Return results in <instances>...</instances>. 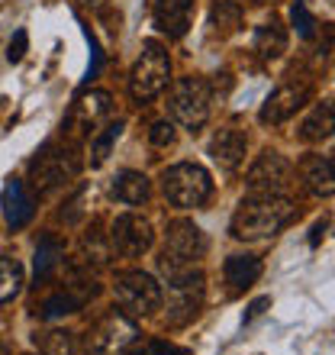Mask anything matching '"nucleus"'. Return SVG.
<instances>
[{
    "label": "nucleus",
    "mask_w": 335,
    "mask_h": 355,
    "mask_svg": "<svg viewBox=\"0 0 335 355\" xmlns=\"http://www.w3.org/2000/svg\"><path fill=\"white\" fill-rule=\"evenodd\" d=\"M293 216V200L290 197H264V194H245L239 210L233 216V236L245 243H258L278 236L287 220Z\"/></svg>",
    "instance_id": "f257e3e1"
},
{
    "label": "nucleus",
    "mask_w": 335,
    "mask_h": 355,
    "mask_svg": "<svg viewBox=\"0 0 335 355\" xmlns=\"http://www.w3.org/2000/svg\"><path fill=\"white\" fill-rule=\"evenodd\" d=\"M81 168V159H78V146L75 142H48L42 149L36 152V159L29 162V181L36 187L39 194H48L62 187L65 181L78 175Z\"/></svg>",
    "instance_id": "f03ea898"
},
{
    "label": "nucleus",
    "mask_w": 335,
    "mask_h": 355,
    "mask_svg": "<svg viewBox=\"0 0 335 355\" xmlns=\"http://www.w3.org/2000/svg\"><path fill=\"white\" fill-rule=\"evenodd\" d=\"M203 252H206L203 230H200L194 220H174V223H168L159 268L165 271V275H177V271L194 268L197 259H203Z\"/></svg>",
    "instance_id": "7ed1b4c3"
},
{
    "label": "nucleus",
    "mask_w": 335,
    "mask_h": 355,
    "mask_svg": "<svg viewBox=\"0 0 335 355\" xmlns=\"http://www.w3.org/2000/svg\"><path fill=\"white\" fill-rule=\"evenodd\" d=\"M161 191L174 207L190 210V207H203L213 194V181L210 171L197 162H177L171 168H165L161 175Z\"/></svg>",
    "instance_id": "20e7f679"
},
{
    "label": "nucleus",
    "mask_w": 335,
    "mask_h": 355,
    "mask_svg": "<svg viewBox=\"0 0 335 355\" xmlns=\"http://www.w3.org/2000/svg\"><path fill=\"white\" fill-rule=\"evenodd\" d=\"M210 107H213V87L206 78H181L174 87H171V97H168V110L184 130L197 132L210 120Z\"/></svg>",
    "instance_id": "39448f33"
},
{
    "label": "nucleus",
    "mask_w": 335,
    "mask_h": 355,
    "mask_svg": "<svg viewBox=\"0 0 335 355\" xmlns=\"http://www.w3.org/2000/svg\"><path fill=\"white\" fill-rule=\"evenodd\" d=\"M168 78H171V58H168V49L161 42H145L142 46L139 62L132 65L129 71V94L136 103H149L155 101L161 91L168 87Z\"/></svg>",
    "instance_id": "423d86ee"
},
{
    "label": "nucleus",
    "mask_w": 335,
    "mask_h": 355,
    "mask_svg": "<svg viewBox=\"0 0 335 355\" xmlns=\"http://www.w3.org/2000/svg\"><path fill=\"white\" fill-rule=\"evenodd\" d=\"M203 297L206 284L200 268L168 275V323L171 327H187L190 320H197V313L203 307Z\"/></svg>",
    "instance_id": "0eeeda50"
},
{
    "label": "nucleus",
    "mask_w": 335,
    "mask_h": 355,
    "mask_svg": "<svg viewBox=\"0 0 335 355\" xmlns=\"http://www.w3.org/2000/svg\"><path fill=\"white\" fill-rule=\"evenodd\" d=\"M113 294L126 317H149L161 307V284L149 271H120L113 281Z\"/></svg>",
    "instance_id": "6e6552de"
},
{
    "label": "nucleus",
    "mask_w": 335,
    "mask_h": 355,
    "mask_svg": "<svg viewBox=\"0 0 335 355\" xmlns=\"http://www.w3.org/2000/svg\"><path fill=\"white\" fill-rule=\"evenodd\" d=\"M110 110H113V97L107 91H84L81 97L71 103L68 120L62 130L71 136V142L87 139V136H93V130L110 116Z\"/></svg>",
    "instance_id": "1a4fd4ad"
},
{
    "label": "nucleus",
    "mask_w": 335,
    "mask_h": 355,
    "mask_svg": "<svg viewBox=\"0 0 335 355\" xmlns=\"http://www.w3.org/2000/svg\"><path fill=\"white\" fill-rule=\"evenodd\" d=\"M290 184H293V165H290L280 152H264L248 171V194H264V197H287Z\"/></svg>",
    "instance_id": "9d476101"
},
{
    "label": "nucleus",
    "mask_w": 335,
    "mask_h": 355,
    "mask_svg": "<svg viewBox=\"0 0 335 355\" xmlns=\"http://www.w3.org/2000/svg\"><path fill=\"white\" fill-rule=\"evenodd\" d=\"M136 343V323L126 313H107V317L93 327V333L87 336V349L84 355H123L126 349Z\"/></svg>",
    "instance_id": "9b49d317"
},
{
    "label": "nucleus",
    "mask_w": 335,
    "mask_h": 355,
    "mask_svg": "<svg viewBox=\"0 0 335 355\" xmlns=\"http://www.w3.org/2000/svg\"><path fill=\"white\" fill-rule=\"evenodd\" d=\"M155 243V230L142 214H123L110 226V249H116L126 259H139Z\"/></svg>",
    "instance_id": "f8f14e48"
},
{
    "label": "nucleus",
    "mask_w": 335,
    "mask_h": 355,
    "mask_svg": "<svg viewBox=\"0 0 335 355\" xmlns=\"http://www.w3.org/2000/svg\"><path fill=\"white\" fill-rule=\"evenodd\" d=\"M309 85L307 81H284V85L278 87V91L268 94V101H264V107H261V123L264 126H280V123H287L293 113L303 107V103L309 101Z\"/></svg>",
    "instance_id": "ddd939ff"
},
{
    "label": "nucleus",
    "mask_w": 335,
    "mask_h": 355,
    "mask_svg": "<svg viewBox=\"0 0 335 355\" xmlns=\"http://www.w3.org/2000/svg\"><path fill=\"white\" fill-rule=\"evenodd\" d=\"M0 207H3V220H7L10 230H23V226H29V220H33V214H36V200H33V194L26 191V184L17 181V178H10L7 181L3 194H0Z\"/></svg>",
    "instance_id": "4468645a"
},
{
    "label": "nucleus",
    "mask_w": 335,
    "mask_h": 355,
    "mask_svg": "<svg viewBox=\"0 0 335 355\" xmlns=\"http://www.w3.org/2000/svg\"><path fill=\"white\" fill-rule=\"evenodd\" d=\"M245 149H248V139H245L242 130L235 126H226L210 139V159L219 165L223 171H235L245 162Z\"/></svg>",
    "instance_id": "2eb2a0df"
},
{
    "label": "nucleus",
    "mask_w": 335,
    "mask_h": 355,
    "mask_svg": "<svg viewBox=\"0 0 335 355\" xmlns=\"http://www.w3.org/2000/svg\"><path fill=\"white\" fill-rule=\"evenodd\" d=\"M300 178L313 197H332L335 191V162L332 155H309L300 165Z\"/></svg>",
    "instance_id": "dca6fc26"
},
{
    "label": "nucleus",
    "mask_w": 335,
    "mask_h": 355,
    "mask_svg": "<svg viewBox=\"0 0 335 355\" xmlns=\"http://www.w3.org/2000/svg\"><path fill=\"white\" fill-rule=\"evenodd\" d=\"M197 0H155V26L171 39H181L190 26Z\"/></svg>",
    "instance_id": "f3484780"
},
{
    "label": "nucleus",
    "mask_w": 335,
    "mask_h": 355,
    "mask_svg": "<svg viewBox=\"0 0 335 355\" xmlns=\"http://www.w3.org/2000/svg\"><path fill=\"white\" fill-rule=\"evenodd\" d=\"M251 49L258 52V58L271 62V58H280L287 52V29L280 23L278 17L264 19L258 29H255V36H251Z\"/></svg>",
    "instance_id": "a211bd4d"
},
{
    "label": "nucleus",
    "mask_w": 335,
    "mask_h": 355,
    "mask_svg": "<svg viewBox=\"0 0 335 355\" xmlns=\"http://www.w3.org/2000/svg\"><path fill=\"white\" fill-rule=\"evenodd\" d=\"M62 259H65V243L58 239V236L46 233L42 239H39L36 245V259H33V271H36V284H42V281L52 278V271L62 265Z\"/></svg>",
    "instance_id": "6ab92c4d"
},
{
    "label": "nucleus",
    "mask_w": 335,
    "mask_h": 355,
    "mask_svg": "<svg viewBox=\"0 0 335 355\" xmlns=\"http://www.w3.org/2000/svg\"><path fill=\"white\" fill-rule=\"evenodd\" d=\"M223 271H226L229 288L245 291V288H251V284L261 278V259H255V255H229L226 265H223Z\"/></svg>",
    "instance_id": "aec40b11"
},
{
    "label": "nucleus",
    "mask_w": 335,
    "mask_h": 355,
    "mask_svg": "<svg viewBox=\"0 0 335 355\" xmlns=\"http://www.w3.org/2000/svg\"><path fill=\"white\" fill-rule=\"evenodd\" d=\"M335 130V110H332V101H323L313 107V113H309L307 120H303V126H300V139L307 142H323L329 139Z\"/></svg>",
    "instance_id": "412c9836"
},
{
    "label": "nucleus",
    "mask_w": 335,
    "mask_h": 355,
    "mask_svg": "<svg viewBox=\"0 0 335 355\" xmlns=\"http://www.w3.org/2000/svg\"><path fill=\"white\" fill-rule=\"evenodd\" d=\"M149 178L142 175V171H120V175L113 178V197L123 200V204H142V200H149Z\"/></svg>",
    "instance_id": "4be33fe9"
},
{
    "label": "nucleus",
    "mask_w": 335,
    "mask_h": 355,
    "mask_svg": "<svg viewBox=\"0 0 335 355\" xmlns=\"http://www.w3.org/2000/svg\"><path fill=\"white\" fill-rule=\"evenodd\" d=\"M23 288V265L17 259H7V255H0V304H7L13 300Z\"/></svg>",
    "instance_id": "5701e85b"
},
{
    "label": "nucleus",
    "mask_w": 335,
    "mask_h": 355,
    "mask_svg": "<svg viewBox=\"0 0 335 355\" xmlns=\"http://www.w3.org/2000/svg\"><path fill=\"white\" fill-rule=\"evenodd\" d=\"M36 349L42 355H75V336H71L68 329L36 333Z\"/></svg>",
    "instance_id": "b1692460"
},
{
    "label": "nucleus",
    "mask_w": 335,
    "mask_h": 355,
    "mask_svg": "<svg viewBox=\"0 0 335 355\" xmlns=\"http://www.w3.org/2000/svg\"><path fill=\"white\" fill-rule=\"evenodd\" d=\"M81 307H84L81 300H78L75 294L65 288L62 294H52V297H48L46 304L36 310V313H39L42 320H55V317H68V313H78Z\"/></svg>",
    "instance_id": "393cba45"
},
{
    "label": "nucleus",
    "mask_w": 335,
    "mask_h": 355,
    "mask_svg": "<svg viewBox=\"0 0 335 355\" xmlns=\"http://www.w3.org/2000/svg\"><path fill=\"white\" fill-rule=\"evenodd\" d=\"M242 23V10H239V3H233V0H219L213 7V26L219 36H229V33H235V26Z\"/></svg>",
    "instance_id": "a878e982"
},
{
    "label": "nucleus",
    "mask_w": 335,
    "mask_h": 355,
    "mask_svg": "<svg viewBox=\"0 0 335 355\" xmlns=\"http://www.w3.org/2000/svg\"><path fill=\"white\" fill-rule=\"evenodd\" d=\"M120 132H123V123L116 120V123H110V126H107L97 139H93V149H91V155H93L91 165H93V168H100L103 162H107V155H110V149H113V142L120 139Z\"/></svg>",
    "instance_id": "bb28decb"
},
{
    "label": "nucleus",
    "mask_w": 335,
    "mask_h": 355,
    "mask_svg": "<svg viewBox=\"0 0 335 355\" xmlns=\"http://www.w3.org/2000/svg\"><path fill=\"white\" fill-rule=\"evenodd\" d=\"M290 19H293V29H297L303 39H313V33H316V19H313V13L307 10V3L303 0H297L293 7H290Z\"/></svg>",
    "instance_id": "cd10ccee"
},
{
    "label": "nucleus",
    "mask_w": 335,
    "mask_h": 355,
    "mask_svg": "<svg viewBox=\"0 0 335 355\" xmlns=\"http://www.w3.org/2000/svg\"><path fill=\"white\" fill-rule=\"evenodd\" d=\"M149 139H152V146H159V149L171 146V142H174V123H171V120H159V123H152Z\"/></svg>",
    "instance_id": "c85d7f7f"
},
{
    "label": "nucleus",
    "mask_w": 335,
    "mask_h": 355,
    "mask_svg": "<svg viewBox=\"0 0 335 355\" xmlns=\"http://www.w3.org/2000/svg\"><path fill=\"white\" fill-rule=\"evenodd\" d=\"M26 46H29V36H26V29H17V36L10 39L7 58H10V62H19V58L26 55Z\"/></svg>",
    "instance_id": "c756f323"
},
{
    "label": "nucleus",
    "mask_w": 335,
    "mask_h": 355,
    "mask_svg": "<svg viewBox=\"0 0 335 355\" xmlns=\"http://www.w3.org/2000/svg\"><path fill=\"white\" fill-rule=\"evenodd\" d=\"M152 355H187V349H177L171 343H165V339H155L152 343Z\"/></svg>",
    "instance_id": "7c9ffc66"
},
{
    "label": "nucleus",
    "mask_w": 335,
    "mask_h": 355,
    "mask_svg": "<svg viewBox=\"0 0 335 355\" xmlns=\"http://www.w3.org/2000/svg\"><path fill=\"white\" fill-rule=\"evenodd\" d=\"M268 304H271V297H258V300H255V304L248 307V313H245V323H248V320H255L258 313H264V307H268Z\"/></svg>",
    "instance_id": "2f4dec72"
},
{
    "label": "nucleus",
    "mask_w": 335,
    "mask_h": 355,
    "mask_svg": "<svg viewBox=\"0 0 335 355\" xmlns=\"http://www.w3.org/2000/svg\"><path fill=\"white\" fill-rule=\"evenodd\" d=\"M326 230H329V220H319V223L313 226V236H309V243H313V245H319V239L326 236Z\"/></svg>",
    "instance_id": "473e14b6"
},
{
    "label": "nucleus",
    "mask_w": 335,
    "mask_h": 355,
    "mask_svg": "<svg viewBox=\"0 0 335 355\" xmlns=\"http://www.w3.org/2000/svg\"><path fill=\"white\" fill-rule=\"evenodd\" d=\"M123 355H152V343H149V346H136V349H126V352H123Z\"/></svg>",
    "instance_id": "72a5a7b5"
},
{
    "label": "nucleus",
    "mask_w": 335,
    "mask_h": 355,
    "mask_svg": "<svg viewBox=\"0 0 335 355\" xmlns=\"http://www.w3.org/2000/svg\"><path fill=\"white\" fill-rule=\"evenodd\" d=\"M0 355H10V349H7V346H3V343H0Z\"/></svg>",
    "instance_id": "f704fd0d"
}]
</instances>
